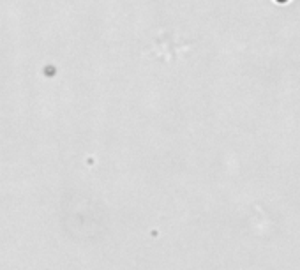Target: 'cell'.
Returning <instances> with one entry per match:
<instances>
[{
  "label": "cell",
  "instance_id": "6da1fadb",
  "mask_svg": "<svg viewBox=\"0 0 300 270\" xmlns=\"http://www.w3.org/2000/svg\"><path fill=\"white\" fill-rule=\"evenodd\" d=\"M276 2H279V4H286L288 0H276Z\"/></svg>",
  "mask_w": 300,
  "mask_h": 270
}]
</instances>
